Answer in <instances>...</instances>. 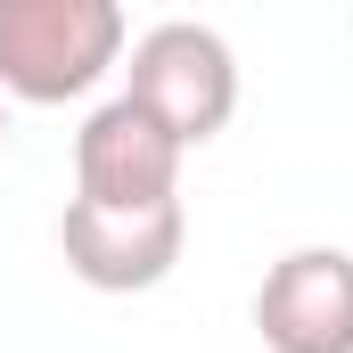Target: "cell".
<instances>
[{
    "label": "cell",
    "instance_id": "cell-5",
    "mask_svg": "<svg viewBox=\"0 0 353 353\" xmlns=\"http://www.w3.org/2000/svg\"><path fill=\"white\" fill-rule=\"evenodd\" d=\"M263 353H353V255L345 247H288L255 288Z\"/></svg>",
    "mask_w": 353,
    "mask_h": 353
},
{
    "label": "cell",
    "instance_id": "cell-2",
    "mask_svg": "<svg viewBox=\"0 0 353 353\" xmlns=\"http://www.w3.org/2000/svg\"><path fill=\"white\" fill-rule=\"evenodd\" d=\"M123 99H140L181 148H205L222 140V123L239 115V58L214 25L197 17H165L132 41V66H123Z\"/></svg>",
    "mask_w": 353,
    "mask_h": 353
},
{
    "label": "cell",
    "instance_id": "cell-4",
    "mask_svg": "<svg viewBox=\"0 0 353 353\" xmlns=\"http://www.w3.org/2000/svg\"><path fill=\"white\" fill-rule=\"evenodd\" d=\"M181 247H189V214H181V205L107 214V205L66 197V214H58V255H66V271H74L83 288H99V296H140V288L173 279Z\"/></svg>",
    "mask_w": 353,
    "mask_h": 353
},
{
    "label": "cell",
    "instance_id": "cell-1",
    "mask_svg": "<svg viewBox=\"0 0 353 353\" xmlns=\"http://www.w3.org/2000/svg\"><path fill=\"white\" fill-rule=\"evenodd\" d=\"M132 25L115 0H0V99L66 107L123 66Z\"/></svg>",
    "mask_w": 353,
    "mask_h": 353
},
{
    "label": "cell",
    "instance_id": "cell-6",
    "mask_svg": "<svg viewBox=\"0 0 353 353\" xmlns=\"http://www.w3.org/2000/svg\"><path fill=\"white\" fill-rule=\"evenodd\" d=\"M0 148H8V99H0Z\"/></svg>",
    "mask_w": 353,
    "mask_h": 353
},
{
    "label": "cell",
    "instance_id": "cell-3",
    "mask_svg": "<svg viewBox=\"0 0 353 353\" xmlns=\"http://www.w3.org/2000/svg\"><path fill=\"white\" fill-rule=\"evenodd\" d=\"M181 148L173 132L140 107V99H107L90 107L74 132V197L107 205V214H148V205H181Z\"/></svg>",
    "mask_w": 353,
    "mask_h": 353
}]
</instances>
